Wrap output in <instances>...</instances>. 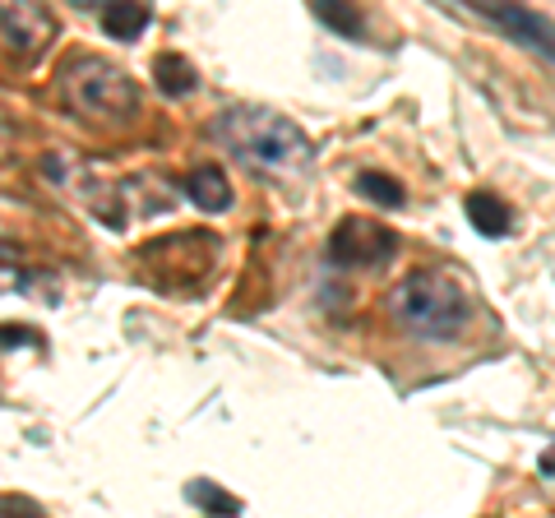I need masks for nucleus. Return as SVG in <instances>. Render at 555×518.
I'll list each match as a JSON object with an SVG mask.
<instances>
[{"mask_svg": "<svg viewBox=\"0 0 555 518\" xmlns=\"http://www.w3.org/2000/svg\"><path fill=\"white\" fill-rule=\"evenodd\" d=\"M153 75H158V89H163L167 98L195 93V70H190V61L177 56V51H167V56L153 61Z\"/></svg>", "mask_w": 555, "mask_h": 518, "instance_id": "obj_10", "label": "nucleus"}, {"mask_svg": "<svg viewBox=\"0 0 555 518\" xmlns=\"http://www.w3.org/2000/svg\"><path fill=\"white\" fill-rule=\"evenodd\" d=\"M98 24H102L107 38L130 42V38H139V33L153 24V10L149 5H102L98 10Z\"/></svg>", "mask_w": 555, "mask_h": 518, "instance_id": "obj_9", "label": "nucleus"}, {"mask_svg": "<svg viewBox=\"0 0 555 518\" xmlns=\"http://www.w3.org/2000/svg\"><path fill=\"white\" fill-rule=\"evenodd\" d=\"M185 500H190L195 509H204V514H218V518L241 514V500H236V495H228V491H218L214 481H195V487L185 491Z\"/></svg>", "mask_w": 555, "mask_h": 518, "instance_id": "obj_12", "label": "nucleus"}, {"mask_svg": "<svg viewBox=\"0 0 555 518\" xmlns=\"http://www.w3.org/2000/svg\"><path fill=\"white\" fill-rule=\"evenodd\" d=\"M0 264H14V246H10V241H0Z\"/></svg>", "mask_w": 555, "mask_h": 518, "instance_id": "obj_15", "label": "nucleus"}, {"mask_svg": "<svg viewBox=\"0 0 555 518\" xmlns=\"http://www.w3.org/2000/svg\"><path fill=\"white\" fill-rule=\"evenodd\" d=\"M10 144H14V126L5 120V112H0V163L10 158Z\"/></svg>", "mask_w": 555, "mask_h": 518, "instance_id": "obj_14", "label": "nucleus"}, {"mask_svg": "<svg viewBox=\"0 0 555 518\" xmlns=\"http://www.w3.org/2000/svg\"><path fill=\"white\" fill-rule=\"evenodd\" d=\"M357 190L371 204H379V209H403V185H398L393 177H385V171H361Z\"/></svg>", "mask_w": 555, "mask_h": 518, "instance_id": "obj_11", "label": "nucleus"}, {"mask_svg": "<svg viewBox=\"0 0 555 518\" xmlns=\"http://www.w3.org/2000/svg\"><path fill=\"white\" fill-rule=\"evenodd\" d=\"M214 140L228 144L246 167L259 171H301L315 158V144L306 140L297 120L278 116L269 107H236L214 120Z\"/></svg>", "mask_w": 555, "mask_h": 518, "instance_id": "obj_1", "label": "nucleus"}, {"mask_svg": "<svg viewBox=\"0 0 555 518\" xmlns=\"http://www.w3.org/2000/svg\"><path fill=\"white\" fill-rule=\"evenodd\" d=\"M473 10L481 14V20H491L495 28H505L518 47H528V51H537V56L555 61V24L546 20V14H537L528 5H486V0H477Z\"/></svg>", "mask_w": 555, "mask_h": 518, "instance_id": "obj_6", "label": "nucleus"}, {"mask_svg": "<svg viewBox=\"0 0 555 518\" xmlns=\"http://www.w3.org/2000/svg\"><path fill=\"white\" fill-rule=\"evenodd\" d=\"M463 213L481 236H505L509 232V209L500 204V195H491V190H473V195L463 199Z\"/></svg>", "mask_w": 555, "mask_h": 518, "instance_id": "obj_8", "label": "nucleus"}, {"mask_svg": "<svg viewBox=\"0 0 555 518\" xmlns=\"http://www.w3.org/2000/svg\"><path fill=\"white\" fill-rule=\"evenodd\" d=\"M185 199L199 204L204 213H228L232 209V185H228V177H222V167L204 163L199 171H190L185 177Z\"/></svg>", "mask_w": 555, "mask_h": 518, "instance_id": "obj_7", "label": "nucleus"}, {"mask_svg": "<svg viewBox=\"0 0 555 518\" xmlns=\"http://www.w3.org/2000/svg\"><path fill=\"white\" fill-rule=\"evenodd\" d=\"M315 14L324 24H334L338 33H347V38H352V33H361V14L357 10H338L334 0H328V5H315Z\"/></svg>", "mask_w": 555, "mask_h": 518, "instance_id": "obj_13", "label": "nucleus"}, {"mask_svg": "<svg viewBox=\"0 0 555 518\" xmlns=\"http://www.w3.org/2000/svg\"><path fill=\"white\" fill-rule=\"evenodd\" d=\"M51 38H56V14L47 5H0V42L20 61L42 56Z\"/></svg>", "mask_w": 555, "mask_h": 518, "instance_id": "obj_5", "label": "nucleus"}, {"mask_svg": "<svg viewBox=\"0 0 555 518\" xmlns=\"http://www.w3.org/2000/svg\"><path fill=\"white\" fill-rule=\"evenodd\" d=\"M389 310L408 334L430 338V342H449L463 334L467 315H473V297H467V287L459 279H449V273L416 269L389 292Z\"/></svg>", "mask_w": 555, "mask_h": 518, "instance_id": "obj_2", "label": "nucleus"}, {"mask_svg": "<svg viewBox=\"0 0 555 518\" xmlns=\"http://www.w3.org/2000/svg\"><path fill=\"white\" fill-rule=\"evenodd\" d=\"M398 250V236L371 218H343L328 236V259L343 269H375Z\"/></svg>", "mask_w": 555, "mask_h": 518, "instance_id": "obj_4", "label": "nucleus"}, {"mask_svg": "<svg viewBox=\"0 0 555 518\" xmlns=\"http://www.w3.org/2000/svg\"><path fill=\"white\" fill-rule=\"evenodd\" d=\"M61 102L79 120H130L139 112L134 79L107 56H69L61 65Z\"/></svg>", "mask_w": 555, "mask_h": 518, "instance_id": "obj_3", "label": "nucleus"}, {"mask_svg": "<svg viewBox=\"0 0 555 518\" xmlns=\"http://www.w3.org/2000/svg\"><path fill=\"white\" fill-rule=\"evenodd\" d=\"M542 472H555V444H551V454L542 458Z\"/></svg>", "mask_w": 555, "mask_h": 518, "instance_id": "obj_16", "label": "nucleus"}]
</instances>
